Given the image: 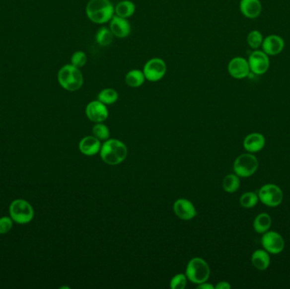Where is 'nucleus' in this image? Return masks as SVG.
<instances>
[{"instance_id": "1", "label": "nucleus", "mask_w": 290, "mask_h": 289, "mask_svg": "<svg viewBox=\"0 0 290 289\" xmlns=\"http://www.w3.org/2000/svg\"><path fill=\"white\" fill-rule=\"evenodd\" d=\"M86 15L93 23H108L115 15V5L110 0H89L86 6Z\"/></svg>"}, {"instance_id": "2", "label": "nucleus", "mask_w": 290, "mask_h": 289, "mask_svg": "<svg viewBox=\"0 0 290 289\" xmlns=\"http://www.w3.org/2000/svg\"><path fill=\"white\" fill-rule=\"evenodd\" d=\"M99 153L102 160L108 165H119L127 158L128 147L120 140L108 139L102 145Z\"/></svg>"}, {"instance_id": "3", "label": "nucleus", "mask_w": 290, "mask_h": 289, "mask_svg": "<svg viewBox=\"0 0 290 289\" xmlns=\"http://www.w3.org/2000/svg\"><path fill=\"white\" fill-rule=\"evenodd\" d=\"M57 78L61 87L69 92L78 91L84 83V77L81 70L72 64L61 67Z\"/></svg>"}, {"instance_id": "4", "label": "nucleus", "mask_w": 290, "mask_h": 289, "mask_svg": "<svg viewBox=\"0 0 290 289\" xmlns=\"http://www.w3.org/2000/svg\"><path fill=\"white\" fill-rule=\"evenodd\" d=\"M211 269L206 260L201 258H193L186 268V277L193 284H203L209 279Z\"/></svg>"}, {"instance_id": "5", "label": "nucleus", "mask_w": 290, "mask_h": 289, "mask_svg": "<svg viewBox=\"0 0 290 289\" xmlns=\"http://www.w3.org/2000/svg\"><path fill=\"white\" fill-rule=\"evenodd\" d=\"M258 159L252 153H243L233 163L234 173L239 177H250L258 170Z\"/></svg>"}, {"instance_id": "6", "label": "nucleus", "mask_w": 290, "mask_h": 289, "mask_svg": "<svg viewBox=\"0 0 290 289\" xmlns=\"http://www.w3.org/2000/svg\"><path fill=\"white\" fill-rule=\"evenodd\" d=\"M9 215L13 221L18 224H27L33 219L34 211L26 200H15L10 204Z\"/></svg>"}, {"instance_id": "7", "label": "nucleus", "mask_w": 290, "mask_h": 289, "mask_svg": "<svg viewBox=\"0 0 290 289\" xmlns=\"http://www.w3.org/2000/svg\"><path fill=\"white\" fill-rule=\"evenodd\" d=\"M146 81L157 82L164 78L167 72V66L164 60L158 57L148 60L143 68Z\"/></svg>"}, {"instance_id": "8", "label": "nucleus", "mask_w": 290, "mask_h": 289, "mask_svg": "<svg viewBox=\"0 0 290 289\" xmlns=\"http://www.w3.org/2000/svg\"><path fill=\"white\" fill-rule=\"evenodd\" d=\"M259 200L268 207L280 206L284 200V193L279 186L275 184H266L262 186L258 192Z\"/></svg>"}, {"instance_id": "9", "label": "nucleus", "mask_w": 290, "mask_h": 289, "mask_svg": "<svg viewBox=\"0 0 290 289\" xmlns=\"http://www.w3.org/2000/svg\"><path fill=\"white\" fill-rule=\"evenodd\" d=\"M261 245L266 251L272 255H279L284 251L285 242L284 237L279 232L267 231L261 237Z\"/></svg>"}, {"instance_id": "10", "label": "nucleus", "mask_w": 290, "mask_h": 289, "mask_svg": "<svg viewBox=\"0 0 290 289\" xmlns=\"http://www.w3.org/2000/svg\"><path fill=\"white\" fill-rule=\"evenodd\" d=\"M250 66V72L255 75H263L267 72L270 67L269 56L262 50L255 49L249 56L248 59Z\"/></svg>"}, {"instance_id": "11", "label": "nucleus", "mask_w": 290, "mask_h": 289, "mask_svg": "<svg viewBox=\"0 0 290 289\" xmlns=\"http://www.w3.org/2000/svg\"><path fill=\"white\" fill-rule=\"evenodd\" d=\"M227 72L232 78L244 79L250 74V68L248 60L241 56L232 58L227 65Z\"/></svg>"}, {"instance_id": "12", "label": "nucleus", "mask_w": 290, "mask_h": 289, "mask_svg": "<svg viewBox=\"0 0 290 289\" xmlns=\"http://www.w3.org/2000/svg\"><path fill=\"white\" fill-rule=\"evenodd\" d=\"M86 115L91 122L101 123L107 120L109 110L105 104L97 99L87 104L86 107Z\"/></svg>"}, {"instance_id": "13", "label": "nucleus", "mask_w": 290, "mask_h": 289, "mask_svg": "<svg viewBox=\"0 0 290 289\" xmlns=\"http://www.w3.org/2000/svg\"><path fill=\"white\" fill-rule=\"evenodd\" d=\"M285 47V42L279 35H269L264 38L261 48L268 56H275L282 53Z\"/></svg>"}, {"instance_id": "14", "label": "nucleus", "mask_w": 290, "mask_h": 289, "mask_svg": "<svg viewBox=\"0 0 290 289\" xmlns=\"http://www.w3.org/2000/svg\"><path fill=\"white\" fill-rule=\"evenodd\" d=\"M175 214L177 217L184 220H189L195 218L197 211L191 201L186 199H179L174 203L173 206Z\"/></svg>"}, {"instance_id": "15", "label": "nucleus", "mask_w": 290, "mask_h": 289, "mask_svg": "<svg viewBox=\"0 0 290 289\" xmlns=\"http://www.w3.org/2000/svg\"><path fill=\"white\" fill-rule=\"evenodd\" d=\"M110 29L113 33L114 37L122 39V38H128L130 35L132 27L128 19L120 17L115 15L110 20Z\"/></svg>"}, {"instance_id": "16", "label": "nucleus", "mask_w": 290, "mask_h": 289, "mask_svg": "<svg viewBox=\"0 0 290 289\" xmlns=\"http://www.w3.org/2000/svg\"><path fill=\"white\" fill-rule=\"evenodd\" d=\"M239 9L244 17L255 19L261 15L262 5L260 0H240Z\"/></svg>"}, {"instance_id": "17", "label": "nucleus", "mask_w": 290, "mask_h": 289, "mask_svg": "<svg viewBox=\"0 0 290 289\" xmlns=\"http://www.w3.org/2000/svg\"><path fill=\"white\" fill-rule=\"evenodd\" d=\"M265 145H266V139L261 133H250L244 140V148L249 153H254L260 152L264 148Z\"/></svg>"}, {"instance_id": "18", "label": "nucleus", "mask_w": 290, "mask_h": 289, "mask_svg": "<svg viewBox=\"0 0 290 289\" xmlns=\"http://www.w3.org/2000/svg\"><path fill=\"white\" fill-rule=\"evenodd\" d=\"M101 146L100 140L94 136H87L81 139L79 144V149L84 155L93 156L100 152Z\"/></svg>"}, {"instance_id": "19", "label": "nucleus", "mask_w": 290, "mask_h": 289, "mask_svg": "<svg viewBox=\"0 0 290 289\" xmlns=\"http://www.w3.org/2000/svg\"><path fill=\"white\" fill-rule=\"evenodd\" d=\"M251 262L255 269L258 271L267 270L271 264V257L269 253L265 249H258L253 253Z\"/></svg>"}, {"instance_id": "20", "label": "nucleus", "mask_w": 290, "mask_h": 289, "mask_svg": "<svg viewBox=\"0 0 290 289\" xmlns=\"http://www.w3.org/2000/svg\"><path fill=\"white\" fill-rule=\"evenodd\" d=\"M136 5L131 0H122L115 6V15L129 19L135 14Z\"/></svg>"}, {"instance_id": "21", "label": "nucleus", "mask_w": 290, "mask_h": 289, "mask_svg": "<svg viewBox=\"0 0 290 289\" xmlns=\"http://www.w3.org/2000/svg\"><path fill=\"white\" fill-rule=\"evenodd\" d=\"M146 79L143 71L139 69H133L129 71L125 75V82L128 87L138 88L144 85Z\"/></svg>"}, {"instance_id": "22", "label": "nucleus", "mask_w": 290, "mask_h": 289, "mask_svg": "<svg viewBox=\"0 0 290 289\" xmlns=\"http://www.w3.org/2000/svg\"><path fill=\"white\" fill-rule=\"evenodd\" d=\"M272 222L273 221H272V217H270V215L267 213H261L255 217L254 220V223H253L254 230L257 233L263 234L267 231H269V229L272 226Z\"/></svg>"}, {"instance_id": "23", "label": "nucleus", "mask_w": 290, "mask_h": 289, "mask_svg": "<svg viewBox=\"0 0 290 289\" xmlns=\"http://www.w3.org/2000/svg\"><path fill=\"white\" fill-rule=\"evenodd\" d=\"M114 35L110 27L101 26L95 34V42L99 46L108 47L113 42Z\"/></svg>"}, {"instance_id": "24", "label": "nucleus", "mask_w": 290, "mask_h": 289, "mask_svg": "<svg viewBox=\"0 0 290 289\" xmlns=\"http://www.w3.org/2000/svg\"><path fill=\"white\" fill-rule=\"evenodd\" d=\"M118 98H119V94L117 93V91L111 87L102 89L98 94V100L102 102L105 105L115 104L118 100Z\"/></svg>"}, {"instance_id": "25", "label": "nucleus", "mask_w": 290, "mask_h": 289, "mask_svg": "<svg viewBox=\"0 0 290 289\" xmlns=\"http://www.w3.org/2000/svg\"><path fill=\"white\" fill-rule=\"evenodd\" d=\"M240 187V180L239 177L236 174H229L224 177L222 181V188L226 193L232 194L238 191V188Z\"/></svg>"}, {"instance_id": "26", "label": "nucleus", "mask_w": 290, "mask_h": 289, "mask_svg": "<svg viewBox=\"0 0 290 289\" xmlns=\"http://www.w3.org/2000/svg\"><path fill=\"white\" fill-rule=\"evenodd\" d=\"M259 201L258 194L254 192H247L240 197V205L243 208L251 209L255 207Z\"/></svg>"}, {"instance_id": "27", "label": "nucleus", "mask_w": 290, "mask_h": 289, "mask_svg": "<svg viewBox=\"0 0 290 289\" xmlns=\"http://www.w3.org/2000/svg\"><path fill=\"white\" fill-rule=\"evenodd\" d=\"M263 40H264L263 35L257 30H253L247 36V44L254 50L261 47Z\"/></svg>"}, {"instance_id": "28", "label": "nucleus", "mask_w": 290, "mask_h": 289, "mask_svg": "<svg viewBox=\"0 0 290 289\" xmlns=\"http://www.w3.org/2000/svg\"><path fill=\"white\" fill-rule=\"evenodd\" d=\"M93 134L99 140L106 141L110 138V130L106 125L103 124V122L96 123L93 126Z\"/></svg>"}, {"instance_id": "29", "label": "nucleus", "mask_w": 290, "mask_h": 289, "mask_svg": "<svg viewBox=\"0 0 290 289\" xmlns=\"http://www.w3.org/2000/svg\"><path fill=\"white\" fill-rule=\"evenodd\" d=\"M87 56L83 51H75L71 58V64L81 69L87 64Z\"/></svg>"}, {"instance_id": "30", "label": "nucleus", "mask_w": 290, "mask_h": 289, "mask_svg": "<svg viewBox=\"0 0 290 289\" xmlns=\"http://www.w3.org/2000/svg\"><path fill=\"white\" fill-rule=\"evenodd\" d=\"M187 286V277L186 275L177 274L172 278L170 283L171 289H184Z\"/></svg>"}, {"instance_id": "31", "label": "nucleus", "mask_w": 290, "mask_h": 289, "mask_svg": "<svg viewBox=\"0 0 290 289\" xmlns=\"http://www.w3.org/2000/svg\"><path fill=\"white\" fill-rule=\"evenodd\" d=\"M13 226L11 217H3L0 218V234H5L10 231Z\"/></svg>"}, {"instance_id": "32", "label": "nucleus", "mask_w": 290, "mask_h": 289, "mask_svg": "<svg viewBox=\"0 0 290 289\" xmlns=\"http://www.w3.org/2000/svg\"><path fill=\"white\" fill-rule=\"evenodd\" d=\"M216 289H231V285L229 283H227L226 281H222L218 283V285L215 287Z\"/></svg>"}, {"instance_id": "33", "label": "nucleus", "mask_w": 290, "mask_h": 289, "mask_svg": "<svg viewBox=\"0 0 290 289\" xmlns=\"http://www.w3.org/2000/svg\"><path fill=\"white\" fill-rule=\"evenodd\" d=\"M198 289H214L215 287L213 286L212 284H206V282L203 283V284H199V286L197 287Z\"/></svg>"}]
</instances>
